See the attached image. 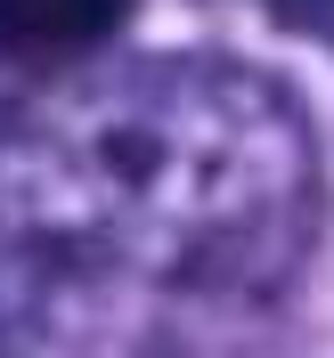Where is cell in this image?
Instances as JSON below:
<instances>
[{
	"mask_svg": "<svg viewBox=\"0 0 334 358\" xmlns=\"http://www.w3.org/2000/svg\"><path fill=\"white\" fill-rule=\"evenodd\" d=\"M123 0H0V49H82L114 33Z\"/></svg>",
	"mask_w": 334,
	"mask_h": 358,
	"instance_id": "cell-1",
	"label": "cell"
},
{
	"mask_svg": "<svg viewBox=\"0 0 334 358\" xmlns=\"http://www.w3.org/2000/svg\"><path fill=\"white\" fill-rule=\"evenodd\" d=\"M293 24H310V33H334V0H277Z\"/></svg>",
	"mask_w": 334,
	"mask_h": 358,
	"instance_id": "cell-2",
	"label": "cell"
}]
</instances>
